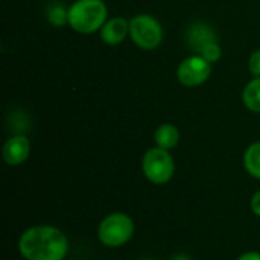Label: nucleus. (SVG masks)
<instances>
[{
    "mask_svg": "<svg viewBox=\"0 0 260 260\" xmlns=\"http://www.w3.org/2000/svg\"><path fill=\"white\" fill-rule=\"evenodd\" d=\"M129 37L143 50H152L163 40L161 24L148 14H139L129 20Z\"/></svg>",
    "mask_w": 260,
    "mask_h": 260,
    "instance_id": "39448f33",
    "label": "nucleus"
},
{
    "mask_svg": "<svg viewBox=\"0 0 260 260\" xmlns=\"http://www.w3.org/2000/svg\"><path fill=\"white\" fill-rule=\"evenodd\" d=\"M140 260H154V259H149V257H145V259H140Z\"/></svg>",
    "mask_w": 260,
    "mask_h": 260,
    "instance_id": "6ab92c4d",
    "label": "nucleus"
},
{
    "mask_svg": "<svg viewBox=\"0 0 260 260\" xmlns=\"http://www.w3.org/2000/svg\"><path fill=\"white\" fill-rule=\"evenodd\" d=\"M142 171L148 181L154 184H166L172 180L175 172V163L168 149L151 148L142 158Z\"/></svg>",
    "mask_w": 260,
    "mask_h": 260,
    "instance_id": "20e7f679",
    "label": "nucleus"
},
{
    "mask_svg": "<svg viewBox=\"0 0 260 260\" xmlns=\"http://www.w3.org/2000/svg\"><path fill=\"white\" fill-rule=\"evenodd\" d=\"M49 20H50L55 26H61L64 21H67V11H64L62 8H55V9L49 14Z\"/></svg>",
    "mask_w": 260,
    "mask_h": 260,
    "instance_id": "4468645a",
    "label": "nucleus"
},
{
    "mask_svg": "<svg viewBox=\"0 0 260 260\" xmlns=\"http://www.w3.org/2000/svg\"><path fill=\"white\" fill-rule=\"evenodd\" d=\"M250 206H251L253 213L260 218V190L259 192H256V193L251 197V203H250Z\"/></svg>",
    "mask_w": 260,
    "mask_h": 260,
    "instance_id": "dca6fc26",
    "label": "nucleus"
},
{
    "mask_svg": "<svg viewBox=\"0 0 260 260\" xmlns=\"http://www.w3.org/2000/svg\"><path fill=\"white\" fill-rule=\"evenodd\" d=\"M212 72V66L201 55L186 58L177 69V78L180 84L186 87H198L204 84Z\"/></svg>",
    "mask_w": 260,
    "mask_h": 260,
    "instance_id": "423d86ee",
    "label": "nucleus"
},
{
    "mask_svg": "<svg viewBox=\"0 0 260 260\" xmlns=\"http://www.w3.org/2000/svg\"><path fill=\"white\" fill-rule=\"evenodd\" d=\"M169 260H192L187 254H183V253H180V254H175V256H172Z\"/></svg>",
    "mask_w": 260,
    "mask_h": 260,
    "instance_id": "a211bd4d",
    "label": "nucleus"
},
{
    "mask_svg": "<svg viewBox=\"0 0 260 260\" xmlns=\"http://www.w3.org/2000/svg\"><path fill=\"white\" fill-rule=\"evenodd\" d=\"M107 14L102 0H76L67 9V23L79 34H93L107 23Z\"/></svg>",
    "mask_w": 260,
    "mask_h": 260,
    "instance_id": "f03ea898",
    "label": "nucleus"
},
{
    "mask_svg": "<svg viewBox=\"0 0 260 260\" xmlns=\"http://www.w3.org/2000/svg\"><path fill=\"white\" fill-rule=\"evenodd\" d=\"M238 260H260V253H257V251H248V253H244L242 256H239Z\"/></svg>",
    "mask_w": 260,
    "mask_h": 260,
    "instance_id": "f3484780",
    "label": "nucleus"
},
{
    "mask_svg": "<svg viewBox=\"0 0 260 260\" xmlns=\"http://www.w3.org/2000/svg\"><path fill=\"white\" fill-rule=\"evenodd\" d=\"M126 35H129V21H126L122 17H114L107 20V23L101 29V37L104 43L110 46L120 44Z\"/></svg>",
    "mask_w": 260,
    "mask_h": 260,
    "instance_id": "6e6552de",
    "label": "nucleus"
},
{
    "mask_svg": "<svg viewBox=\"0 0 260 260\" xmlns=\"http://www.w3.org/2000/svg\"><path fill=\"white\" fill-rule=\"evenodd\" d=\"M18 251L26 260H64L69 253V241L53 225H35L20 236Z\"/></svg>",
    "mask_w": 260,
    "mask_h": 260,
    "instance_id": "f257e3e1",
    "label": "nucleus"
},
{
    "mask_svg": "<svg viewBox=\"0 0 260 260\" xmlns=\"http://www.w3.org/2000/svg\"><path fill=\"white\" fill-rule=\"evenodd\" d=\"M30 152V143L26 136H14L8 139L2 149V157L6 165L18 166L24 163Z\"/></svg>",
    "mask_w": 260,
    "mask_h": 260,
    "instance_id": "0eeeda50",
    "label": "nucleus"
},
{
    "mask_svg": "<svg viewBox=\"0 0 260 260\" xmlns=\"http://www.w3.org/2000/svg\"><path fill=\"white\" fill-rule=\"evenodd\" d=\"M134 221L126 213H110L105 216L98 227V238L102 245L108 248L123 247L134 236Z\"/></svg>",
    "mask_w": 260,
    "mask_h": 260,
    "instance_id": "7ed1b4c3",
    "label": "nucleus"
},
{
    "mask_svg": "<svg viewBox=\"0 0 260 260\" xmlns=\"http://www.w3.org/2000/svg\"><path fill=\"white\" fill-rule=\"evenodd\" d=\"M242 101L250 111L260 113V76L254 78L245 85L242 93Z\"/></svg>",
    "mask_w": 260,
    "mask_h": 260,
    "instance_id": "9b49d317",
    "label": "nucleus"
},
{
    "mask_svg": "<svg viewBox=\"0 0 260 260\" xmlns=\"http://www.w3.org/2000/svg\"><path fill=\"white\" fill-rule=\"evenodd\" d=\"M244 166L247 172L260 180V142L251 143L244 154Z\"/></svg>",
    "mask_w": 260,
    "mask_h": 260,
    "instance_id": "f8f14e48",
    "label": "nucleus"
},
{
    "mask_svg": "<svg viewBox=\"0 0 260 260\" xmlns=\"http://www.w3.org/2000/svg\"><path fill=\"white\" fill-rule=\"evenodd\" d=\"M198 55H201L204 59H207L212 64V62L219 61V58H221V47H219V44L216 41H210V43H207V44H204L201 47Z\"/></svg>",
    "mask_w": 260,
    "mask_h": 260,
    "instance_id": "ddd939ff",
    "label": "nucleus"
},
{
    "mask_svg": "<svg viewBox=\"0 0 260 260\" xmlns=\"http://www.w3.org/2000/svg\"><path fill=\"white\" fill-rule=\"evenodd\" d=\"M154 142L158 148L163 149H172L178 145L180 142V131L177 129V126L171 125V123H163L160 125L155 133H154Z\"/></svg>",
    "mask_w": 260,
    "mask_h": 260,
    "instance_id": "1a4fd4ad",
    "label": "nucleus"
},
{
    "mask_svg": "<svg viewBox=\"0 0 260 260\" xmlns=\"http://www.w3.org/2000/svg\"><path fill=\"white\" fill-rule=\"evenodd\" d=\"M210 41H216V37H215L213 30L209 26L200 23V24H197V26H193L190 29V32H189V43L198 52L201 50V47L204 44H207Z\"/></svg>",
    "mask_w": 260,
    "mask_h": 260,
    "instance_id": "9d476101",
    "label": "nucleus"
},
{
    "mask_svg": "<svg viewBox=\"0 0 260 260\" xmlns=\"http://www.w3.org/2000/svg\"><path fill=\"white\" fill-rule=\"evenodd\" d=\"M248 67H250V72L254 75V78H259L260 76V50H256L251 53L250 56V61H248Z\"/></svg>",
    "mask_w": 260,
    "mask_h": 260,
    "instance_id": "2eb2a0df",
    "label": "nucleus"
}]
</instances>
